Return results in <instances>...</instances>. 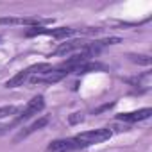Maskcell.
Instances as JSON below:
<instances>
[{"label": "cell", "instance_id": "6da1fadb", "mask_svg": "<svg viewBox=\"0 0 152 152\" xmlns=\"http://www.w3.org/2000/svg\"><path fill=\"white\" fill-rule=\"evenodd\" d=\"M111 129L109 127H104V129H91V131H84L81 134L75 136V140H79L81 143H84V147H90V145H95V143H102L106 140L111 138Z\"/></svg>", "mask_w": 152, "mask_h": 152}, {"label": "cell", "instance_id": "7a4b0ae2", "mask_svg": "<svg viewBox=\"0 0 152 152\" xmlns=\"http://www.w3.org/2000/svg\"><path fill=\"white\" fill-rule=\"evenodd\" d=\"M45 23H52L50 18L39 16H4L0 18V25H29V27H41Z\"/></svg>", "mask_w": 152, "mask_h": 152}, {"label": "cell", "instance_id": "3957f363", "mask_svg": "<svg viewBox=\"0 0 152 152\" xmlns=\"http://www.w3.org/2000/svg\"><path fill=\"white\" fill-rule=\"evenodd\" d=\"M75 34V29L70 27H57V29H45V27H31L29 31H25L27 38L32 36H52V38H68Z\"/></svg>", "mask_w": 152, "mask_h": 152}, {"label": "cell", "instance_id": "277c9868", "mask_svg": "<svg viewBox=\"0 0 152 152\" xmlns=\"http://www.w3.org/2000/svg\"><path fill=\"white\" fill-rule=\"evenodd\" d=\"M43 107H45V99L41 97V95H38V97H34L32 100H29L27 102V106H25V109L13 120V124H11V127L13 125H18V124H22L23 120H27V118H31L32 115H38L39 111H43Z\"/></svg>", "mask_w": 152, "mask_h": 152}, {"label": "cell", "instance_id": "5b68a950", "mask_svg": "<svg viewBox=\"0 0 152 152\" xmlns=\"http://www.w3.org/2000/svg\"><path fill=\"white\" fill-rule=\"evenodd\" d=\"M83 148H86L84 143L75 140V136L66 138V140H56L48 145V152H75V150H83Z\"/></svg>", "mask_w": 152, "mask_h": 152}, {"label": "cell", "instance_id": "8992f818", "mask_svg": "<svg viewBox=\"0 0 152 152\" xmlns=\"http://www.w3.org/2000/svg\"><path fill=\"white\" fill-rule=\"evenodd\" d=\"M150 115H152V109H150V107H143V109H138V111H131V113H120L116 118H118L120 122L134 124V122H140V120H147Z\"/></svg>", "mask_w": 152, "mask_h": 152}, {"label": "cell", "instance_id": "52a82bcc", "mask_svg": "<svg viewBox=\"0 0 152 152\" xmlns=\"http://www.w3.org/2000/svg\"><path fill=\"white\" fill-rule=\"evenodd\" d=\"M48 122H50V118H48V116H41V118H38V120H36L34 124H31L29 127H25L23 131H20V132H18V136L15 138V141H20V140L27 138L29 134H32V132L39 131V129H41V127H45V125H47Z\"/></svg>", "mask_w": 152, "mask_h": 152}, {"label": "cell", "instance_id": "ba28073f", "mask_svg": "<svg viewBox=\"0 0 152 152\" xmlns=\"http://www.w3.org/2000/svg\"><path fill=\"white\" fill-rule=\"evenodd\" d=\"M84 47H86V43H84V41H66V43L59 45V47L54 50V54H66V52H73V50L83 52V50H84Z\"/></svg>", "mask_w": 152, "mask_h": 152}, {"label": "cell", "instance_id": "9c48e42d", "mask_svg": "<svg viewBox=\"0 0 152 152\" xmlns=\"http://www.w3.org/2000/svg\"><path fill=\"white\" fill-rule=\"evenodd\" d=\"M16 113H18L16 106H4V107H0V120L7 118V116H15Z\"/></svg>", "mask_w": 152, "mask_h": 152}, {"label": "cell", "instance_id": "30bf717a", "mask_svg": "<svg viewBox=\"0 0 152 152\" xmlns=\"http://www.w3.org/2000/svg\"><path fill=\"white\" fill-rule=\"evenodd\" d=\"M129 57H131V59H132L134 63H140V64H147V66L150 64V57H148V56H145V54H138V56L131 54Z\"/></svg>", "mask_w": 152, "mask_h": 152}, {"label": "cell", "instance_id": "8fae6325", "mask_svg": "<svg viewBox=\"0 0 152 152\" xmlns=\"http://www.w3.org/2000/svg\"><path fill=\"white\" fill-rule=\"evenodd\" d=\"M84 120V115L83 113H72L70 116H68V122L72 124V125H75V124H81Z\"/></svg>", "mask_w": 152, "mask_h": 152}]
</instances>
